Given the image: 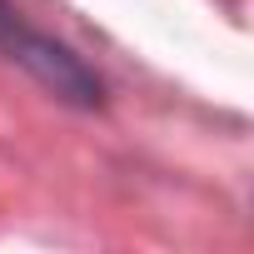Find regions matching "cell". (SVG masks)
Listing matches in <instances>:
<instances>
[{
  "mask_svg": "<svg viewBox=\"0 0 254 254\" xmlns=\"http://www.w3.org/2000/svg\"><path fill=\"white\" fill-rule=\"evenodd\" d=\"M0 60L20 65L50 100L70 110H105V80L55 35L30 25L10 0H0Z\"/></svg>",
  "mask_w": 254,
  "mask_h": 254,
  "instance_id": "1",
  "label": "cell"
}]
</instances>
